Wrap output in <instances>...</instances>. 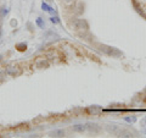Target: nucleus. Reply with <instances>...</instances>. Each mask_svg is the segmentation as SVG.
I'll return each instance as SVG.
<instances>
[{
  "label": "nucleus",
  "mask_w": 146,
  "mask_h": 138,
  "mask_svg": "<svg viewBox=\"0 0 146 138\" xmlns=\"http://www.w3.org/2000/svg\"><path fill=\"white\" fill-rule=\"evenodd\" d=\"M72 130L77 132V133H83L86 131V125H83V123H77V125H74L72 127Z\"/></svg>",
  "instance_id": "9"
},
{
  "label": "nucleus",
  "mask_w": 146,
  "mask_h": 138,
  "mask_svg": "<svg viewBox=\"0 0 146 138\" xmlns=\"http://www.w3.org/2000/svg\"><path fill=\"white\" fill-rule=\"evenodd\" d=\"M5 72L10 77H18L22 73V68L18 65H9L5 68Z\"/></svg>",
  "instance_id": "3"
},
{
  "label": "nucleus",
  "mask_w": 146,
  "mask_h": 138,
  "mask_svg": "<svg viewBox=\"0 0 146 138\" xmlns=\"http://www.w3.org/2000/svg\"><path fill=\"white\" fill-rule=\"evenodd\" d=\"M10 25H11V27H13V28H15V27L17 26V21L15 20V18H12L11 22H10Z\"/></svg>",
  "instance_id": "21"
},
{
  "label": "nucleus",
  "mask_w": 146,
  "mask_h": 138,
  "mask_svg": "<svg viewBox=\"0 0 146 138\" xmlns=\"http://www.w3.org/2000/svg\"><path fill=\"white\" fill-rule=\"evenodd\" d=\"M63 4H66V5H72V4L76 3V0H61Z\"/></svg>",
  "instance_id": "20"
},
{
  "label": "nucleus",
  "mask_w": 146,
  "mask_h": 138,
  "mask_svg": "<svg viewBox=\"0 0 146 138\" xmlns=\"http://www.w3.org/2000/svg\"><path fill=\"white\" fill-rule=\"evenodd\" d=\"M16 50H18V52H21V53H23L27 50V44L25 42H21V43H17L16 44Z\"/></svg>",
  "instance_id": "12"
},
{
  "label": "nucleus",
  "mask_w": 146,
  "mask_h": 138,
  "mask_svg": "<svg viewBox=\"0 0 146 138\" xmlns=\"http://www.w3.org/2000/svg\"><path fill=\"white\" fill-rule=\"evenodd\" d=\"M35 23H36V26H38L39 27V28H45V23H44V21H43V18L42 17H38V18H36V20H35Z\"/></svg>",
  "instance_id": "15"
},
{
  "label": "nucleus",
  "mask_w": 146,
  "mask_h": 138,
  "mask_svg": "<svg viewBox=\"0 0 146 138\" xmlns=\"http://www.w3.org/2000/svg\"><path fill=\"white\" fill-rule=\"evenodd\" d=\"M5 75H6L5 71H0V84H1L3 82L5 81Z\"/></svg>",
  "instance_id": "18"
},
{
  "label": "nucleus",
  "mask_w": 146,
  "mask_h": 138,
  "mask_svg": "<svg viewBox=\"0 0 146 138\" xmlns=\"http://www.w3.org/2000/svg\"><path fill=\"white\" fill-rule=\"evenodd\" d=\"M98 49L101 53H104L105 55H107V56H111V58L118 59V58H122L123 56V53L118 48L110 47V45H106V44H98Z\"/></svg>",
  "instance_id": "1"
},
{
  "label": "nucleus",
  "mask_w": 146,
  "mask_h": 138,
  "mask_svg": "<svg viewBox=\"0 0 146 138\" xmlns=\"http://www.w3.org/2000/svg\"><path fill=\"white\" fill-rule=\"evenodd\" d=\"M42 9H43L45 12H50V13H52V12H54V9H52L51 6H49L48 4H46V3H44V1L42 3Z\"/></svg>",
  "instance_id": "13"
},
{
  "label": "nucleus",
  "mask_w": 146,
  "mask_h": 138,
  "mask_svg": "<svg viewBox=\"0 0 146 138\" xmlns=\"http://www.w3.org/2000/svg\"><path fill=\"white\" fill-rule=\"evenodd\" d=\"M105 128H106L110 133H113V135H116V133L118 132V130H119V127H118L117 125H111V123H110V125H106Z\"/></svg>",
  "instance_id": "11"
},
{
  "label": "nucleus",
  "mask_w": 146,
  "mask_h": 138,
  "mask_svg": "<svg viewBox=\"0 0 146 138\" xmlns=\"http://www.w3.org/2000/svg\"><path fill=\"white\" fill-rule=\"evenodd\" d=\"M34 66L38 70H43V68H49L50 67V61L48 58H38L34 61Z\"/></svg>",
  "instance_id": "5"
},
{
  "label": "nucleus",
  "mask_w": 146,
  "mask_h": 138,
  "mask_svg": "<svg viewBox=\"0 0 146 138\" xmlns=\"http://www.w3.org/2000/svg\"><path fill=\"white\" fill-rule=\"evenodd\" d=\"M3 60V55H0V61H1Z\"/></svg>",
  "instance_id": "24"
},
{
  "label": "nucleus",
  "mask_w": 146,
  "mask_h": 138,
  "mask_svg": "<svg viewBox=\"0 0 146 138\" xmlns=\"http://www.w3.org/2000/svg\"><path fill=\"white\" fill-rule=\"evenodd\" d=\"M33 125H39V123L44 122V116H36L35 119H33Z\"/></svg>",
  "instance_id": "16"
},
{
  "label": "nucleus",
  "mask_w": 146,
  "mask_h": 138,
  "mask_svg": "<svg viewBox=\"0 0 146 138\" xmlns=\"http://www.w3.org/2000/svg\"><path fill=\"white\" fill-rule=\"evenodd\" d=\"M144 99L146 100V88H145V90H144Z\"/></svg>",
  "instance_id": "23"
},
{
  "label": "nucleus",
  "mask_w": 146,
  "mask_h": 138,
  "mask_svg": "<svg viewBox=\"0 0 146 138\" xmlns=\"http://www.w3.org/2000/svg\"><path fill=\"white\" fill-rule=\"evenodd\" d=\"M117 137H124V138H129V137H133V133L127 131V130H123V128H119L118 132L116 133Z\"/></svg>",
  "instance_id": "8"
},
{
  "label": "nucleus",
  "mask_w": 146,
  "mask_h": 138,
  "mask_svg": "<svg viewBox=\"0 0 146 138\" xmlns=\"http://www.w3.org/2000/svg\"><path fill=\"white\" fill-rule=\"evenodd\" d=\"M50 21H51L54 25H57L58 22H60V20H58V17H57V16H52L51 18H50Z\"/></svg>",
  "instance_id": "19"
},
{
  "label": "nucleus",
  "mask_w": 146,
  "mask_h": 138,
  "mask_svg": "<svg viewBox=\"0 0 146 138\" xmlns=\"http://www.w3.org/2000/svg\"><path fill=\"white\" fill-rule=\"evenodd\" d=\"M102 111H104V109L101 107H99V105H90L86 109V113L89 115H100V114H102Z\"/></svg>",
  "instance_id": "6"
},
{
  "label": "nucleus",
  "mask_w": 146,
  "mask_h": 138,
  "mask_svg": "<svg viewBox=\"0 0 146 138\" xmlns=\"http://www.w3.org/2000/svg\"><path fill=\"white\" fill-rule=\"evenodd\" d=\"M86 130L93 132V133H99L100 131H101V127H100L98 123H95V122H88L86 123Z\"/></svg>",
  "instance_id": "7"
},
{
  "label": "nucleus",
  "mask_w": 146,
  "mask_h": 138,
  "mask_svg": "<svg viewBox=\"0 0 146 138\" xmlns=\"http://www.w3.org/2000/svg\"><path fill=\"white\" fill-rule=\"evenodd\" d=\"M131 3H133V6L136 10V12L146 20V6L143 4V1H141V0H131Z\"/></svg>",
  "instance_id": "4"
},
{
  "label": "nucleus",
  "mask_w": 146,
  "mask_h": 138,
  "mask_svg": "<svg viewBox=\"0 0 146 138\" xmlns=\"http://www.w3.org/2000/svg\"><path fill=\"white\" fill-rule=\"evenodd\" d=\"M124 120H125L127 122H129V123H134V122L136 121V116H125Z\"/></svg>",
  "instance_id": "17"
},
{
  "label": "nucleus",
  "mask_w": 146,
  "mask_h": 138,
  "mask_svg": "<svg viewBox=\"0 0 146 138\" xmlns=\"http://www.w3.org/2000/svg\"><path fill=\"white\" fill-rule=\"evenodd\" d=\"M65 135H66V132L63 130H55L49 133L50 137H65Z\"/></svg>",
  "instance_id": "10"
},
{
  "label": "nucleus",
  "mask_w": 146,
  "mask_h": 138,
  "mask_svg": "<svg viewBox=\"0 0 146 138\" xmlns=\"http://www.w3.org/2000/svg\"><path fill=\"white\" fill-rule=\"evenodd\" d=\"M70 26L72 29L77 32H88L89 29V23L86 20H82V18H73L70 21Z\"/></svg>",
  "instance_id": "2"
},
{
  "label": "nucleus",
  "mask_w": 146,
  "mask_h": 138,
  "mask_svg": "<svg viewBox=\"0 0 146 138\" xmlns=\"http://www.w3.org/2000/svg\"><path fill=\"white\" fill-rule=\"evenodd\" d=\"M7 13H9V9L6 6H1V7H0V17L4 18L7 15Z\"/></svg>",
  "instance_id": "14"
},
{
  "label": "nucleus",
  "mask_w": 146,
  "mask_h": 138,
  "mask_svg": "<svg viewBox=\"0 0 146 138\" xmlns=\"http://www.w3.org/2000/svg\"><path fill=\"white\" fill-rule=\"evenodd\" d=\"M3 25H1V22H0V38H1V34H3Z\"/></svg>",
  "instance_id": "22"
}]
</instances>
